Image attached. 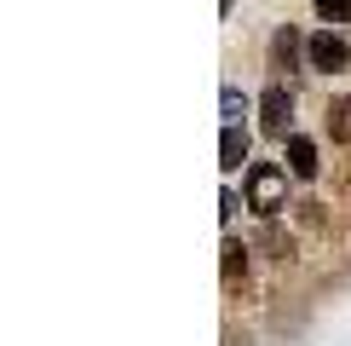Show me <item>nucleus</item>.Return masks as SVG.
<instances>
[{"label": "nucleus", "mask_w": 351, "mask_h": 346, "mask_svg": "<svg viewBox=\"0 0 351 346\" xmlns=\"http://www.w3.org/2000/svg\"><path fill=\"white\" fill-rule=\"evenodd\" d=\"M247 202H254L259 214L288 208V179H282L276 168H254V173H247Z\"/></svg>", "instance_id": "obj_1"}, {"label": "nucleus", "mask_w": 351, "mask_h": 346, "mask_svg": "<svg viewBox=\"0 0 351 346\" xmlns=\"http://www.w3.org/2000/svg\"><path fill=\"white\" fill-rule=\"evenodd\" d=\"M305 52H311V69H323V76H334V69H346V64H351L346 41L334 35V29H323V35H311V41H305Z\"/></svg>", "instance_id": "obj_2"}, {"label": "nucleus", "mask_w": 351, "mask_h": 346, "mask_svg": "<svg viewBox=\"0 0 351 346\" xmlns=\"http://www.w3.org/2000/svg\"><path fill=\"white\" fill-rule=\"evenodd\" d=\"M242 156H247V133L230 122V127H225V139H219V168H242Z\"/></svg>", "instance_id": "obj_3"}, {"label": "nucleus", "mask_w": 351, "mask_h": 346, "mask_svg": "<svg viewBox=\"0 0 351 346\" xmlns=\"http://www.w3.org/2000/svg\"><path fill=\"white\" fill-rule=\"evenodd\" d=\"M288 162H294V173L311 179V173H317V144L305 139V133H294V139H288Z\"/></svg>", "instance_id": "obj_4"}, {"label": "nucleus", "mask_w": 351, "mask_h": 346, "mask_svg": "<svg viewBox=\"0 0 351 346\" xmlns=\"http://www.w3.org/2000/svg\"><path fill=\"white\" fill-rule=\"evenodd\" d=\"M259 110H265V122H271V127H288V86H265Z\"/></svg>", "instance_id": "obj_5"}, {"label": "nucleus", "mask_w": 351, "mask_h": 346, "mask_svg": "<svg viewBox=\"0 0 351 346\" xmlns=\"http://www.w3.org/2000/svg\"><path fill=\"white\" fill-rule=\"evenodd\" d=\"M317 18L323 23H351V0H317Z\"/></svg>", "instance_id": "obj_6"}, {"label": "nucleus", "mask_w": 351, "mask_h": 346, "mask_svg": "<svg viewBox=\"0 0 351 346\" xmlns=\"http://www.w3.org/2000/svg\"><path fill=\"white\" fill-rule=\"evenodd\" d=\"M219 104H225V122H242V110H247V98L237 93V86H225V98H219Z\"/></svg>", "instance_id": "obj_7"}, {"label": "nucleus", "mask_w": 351, "mask_h": 346, "mask_svg": "<svg viewBox=\"0 0 351 346\" xmlns=\"http://www.w3.org/2000/svg\"><path fill=\"white\" fill-rule=\"evenodd\" d=\"M237 271H242V242L230 237V242H225V277H237Z\"/></svg>", "instance_id": "obj_8"}]
</instances>
